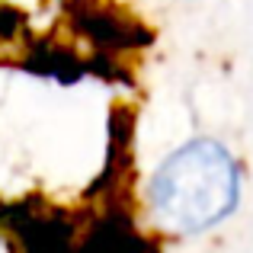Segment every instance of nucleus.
<instances>
[{"mask_svg": "<svg viewBox=\"0 0 253 253\" xmlns=\"http://www.w3.org/2000/svg\"><path fill=\"white\" fill-rule=\"evenodd\" d=\"M151 209L173 234H202L241 202V167L215 138H192L154 170Z\"/></svg>", "mask_w": 253, "mask_h": 253, "instance_id": "1", "label": "nucleus"}]
</instances>
